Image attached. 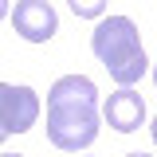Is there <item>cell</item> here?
I'll list each match as a JSON object with an SVG mask.
<instances>
[{
    "instance_id": "cell-4",
    "label": "cell",
    "mask_w": 157,
    "mask_h": 157,
    "mask_svg": "<svg viewBox=\"0 0 157 157\" xmlns=\"http://www.w3.org/2000/svg\"><path fill=\"white\" fill-rule=\"evenodd\" d=\"M12 28L20 39L28 43H47L59 32V16L47 0H16V12H12Z\"/></svg>"
},
{
    "instance_id": "cell-8",
    "label": "cell",
    "mask_w": 157,
    "mask_h": 157,
    "mask_svg": "<svg viewBox=\"0 0 157 157\" xmlns=\"http://www.w3.org/2000/svg\"><path fill=\"white\" fill-rule=\"evenodd\" d=\"M149 134H153V145H157V118H153V126H149Z\"/></svg>"
},
{
    "instance_id": "cell-1",
    "label": "cell",
    "mask_w": 157,
    "mask_h": 157,
    "mask_svg": "<svg viewBox=\"0 0 157 157\" xmlns=\"http://www.w3.org/2000/svg\"><path fill=\"white\" fill-rule=\"evenodd\" d=\"M98 137V86L86 75H63L47 90V141L78 153Z\"/></svg>"
},
{
    "instance_id": "cell-11",
    "label": "cell",
    "mask_w": 157,
    "mask_h": 157,
    "mask_svg": "<svg viewBox=\"0 0 157 157\" xmlns=\"http://www.w3.org/2000/svg\"><path fill=\"white\" fill-rule=\"evenodd\" d=\"M153 82H157V67H153Z\"/></svg>"
},
{
    "instance_id": "cell-10",
    "label": "cell",
    "mask_w": 157,
    "mask_h": 157,
    "mask_svg": "<svg viewBox=\"0 0 157 157\" xmlns=\"http://www.w3.org/2000/svg\"><path fill=\"white\" fill-rule=\"evenodd\" d=\"M0 157H24V153H0Z\"/></svg>"
},
{
    "instance_id": "cell-6",
    "label": "cell",
    "mask_w": 157,
    "mask_h": 157,
    "mask_svg": "<svg viewBox=\"0 0 157 157\" xmlns=\"http://www.w3.org/2000/svg\"><path fill=\"white\" fill-rule=\"evenodd\" d=\"M67 4H71V12H75L78 20H98L102 12H106L110 0H67Z\"/></svg>"
},
{
    "instance_id": "cell-2",
    "label": "cell",
    "mask_w": 157,
    "mask_h": 157,
    "mask_svg": "<svg viewBox=\"0 0 157 157\" xmlns=\"http://www.w3.org/2000/svg\"><path fill=\"white\" fill-rule=\"evenodd\" d=\"M90 51L94 59L110 71L118 86H134L145 75V47H141V32L130 16H106L98 20V28L90 32Z\"/></svg>"
},
{
    "instance_id": "cell-3",
    "label": "cell",
    "mask_w": 157,
    "mask_h": 157,
    "mask_svg": "<svg viewBox=\"0 0 157 157\" xmlns=\"http://www.w3.org/2000/svg\"><path fill=\"white\" fill-rule=\"evenodd\" d=\"M39 122V94L32 86H16V82H0V141L12 134H28Z\"/></svg>"
},
{
    "instance_id": "cell-5",
    "label": "cell",
    "mask_w": 157,
    "mask_h": 157,
    "mask_svg": "<svg viewBox=\"0 0 157 157\" xmlns=\"http://www.w3.org/2000/svg\"><path fill=\"white\" fill-rule=\"evenodd\" d=\"M102 118L110 122V130H118V134H134L145 122V102H141V94L134 86H118L114 94L102 102Z\"/></svg>"
},
{
    "instance_id": "cell-7",
    "label": "cell",
    "mask_w": 157,
    "mask_h": 157,
    "mask_svg": "<svg viewBox=\"0 0 157 157\" xmlns=\"http://www.w3.org/2000/svg\"><path fill=\"white\" fill-rule=\"evenodd\" d=\"M4 16H8V0H0V20H4Z\"/></svg>"
},
{
    "instance_id": "cell-9",
    "label": "cell",
    "mask_w": 157,
    "mask_h": 157,
    "mask_svg": "<svg viewBox=\"0 0 157 157\" xmlns=\"http://www.w3.org/2000/svg\"><path fill=\"white\" fill-rule=\"evenodd\" d=\"M126 157H153V153H126Z\"/></svg>"
}]
</instances>
